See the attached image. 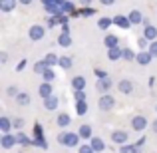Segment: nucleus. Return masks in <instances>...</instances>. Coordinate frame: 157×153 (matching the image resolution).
<instances>
[{
  "label": "nucleus",
  "mask_w": 157,
  "mask_h": 153,
  "mask_svg": "<svg viewBox=\"0 0 157 153\" xmlns=\"http://www.w3.org/2000/svg\"><path fill=\"white\" fill-rule=\"evenodd\" d=\"M58 143H62L64 147H78V143H80V133L62 131V133L58 135Z\"/></svg>",
  "instance_id": "nucleus-1"
},
{
  "label": "nucleus",
  "mask_w": 157,
  "mask_h": 153,
  "mask_svg": "<svg viewBox=\"0 0 157 153\" xmlns=\"http://www.w3.org/2000/svg\"><path fill=\"white\" fill-rule=\"evenodd\" d=\"M32 145H38L40 149H48V141L44 139V131H42V125H40V123L34 125V139H32Z\"/></svg>",
  "instance_id": "nucleus-2"
},
{
  "label": "nucleus",
  "mask_w": 157,
  "mask_h": 153,
  "mask_svg": "<svg viewBox=\"0 0 157 153\" xmlns=\"http://www.w3.org/2000/svg\"><path fill=\"white\" fill-rule=\"evenodd\" d=\"M98 105H100L101 111H109V109H113V107H115V98L111 96V94H101Z\"/></svg>",
  "instance_id": "nucleus-3"
},
{
  "label": "nucleus",
  "mask_w": 157,
  "mask_h": 153,
  "mask_svg": "<svg viewBox=\"0 0 157 153\" xmlns=\"http://www.w3.org/2000/svg\"><path fill=\"white\" fill-rule=\"evenodd\" d=\"M111 141L117 143V145L127 143V141H129V131H125V129H115V131H111Z\"/></svg>",
  "instance_id": "nucleus-4"
},
{
  "label": "nucleus",
  "mask_w": 157,
  "mask_h": 153,
  "mask_svg": "<svg viewBox=\"0 0 157 153\" xmlns=\"http://www.w3.org/2000/svg\"><path fill=\"white\" fill-rule=\"evenodd\" d=\"M44 34H46V28L40 26V24H34V26H30V30H28V36H30L32 42H38V40H42Z\"/></svg>",
  "instance_id": "nucleus-5"
},
{
  "label": "nucleus",
  "mask_w": 157,
  "mask_h": 153,
  "mask_svg": "<svg viewBox=\"0 0 157 153\" xmlns=\"http://www.w3.org/2000/svg\"><path fill=\"white\" fill-rule=\"evenodd\" d=\"M145 127H147L145 115H133V117H131V129L133 131H145Z\"/></svg>",
  "instance_id": "nucleus-6"
},
{
  "label": "nucleus",
  "mask_w": 157,
  "mask_h": 153,
  "mask_svg": "<svg viewBox=\"0 0 157 153\" xmlns=\"http://www.w3.org/2000/svg\"><path fill=\"white\" fill-rule=\"evenodd\" d=\"M113 24L117 28H121V30H129L133 24H131V20H129V16H123V14H117V16H113Z\"/></svg>",
  "instance_id": "nucleus-7"
},
{
  "label": "nucleus",
  "mask_w": 157,
  "mask_h": 153,
  "mask_svg": "<svg viewBox=\"0 0 157 153\" xmlns=\"http://www.w3.org/2000/svg\"><path fill=\"white\" fill-rule=\"evenodd\" d=\"M16 143H18V141H16V135L2 133V139H0V147H2V149H12Z\"/></svg>",
  "instance_id": "nucleus-8"
},
{
  "label": "nucleus",
  "mask_w": 157,
  "mask_h": 153,
  "mask_svg": "<svg viewBox=\"0 0 157 153\" xmlns=\"http://www.w3.org/2000/svg\"><path fill=\"white\" fill-rule=\"evenodd\" d=\"M151 60H153V56H151V52H149V50H141V52H137V58H135V62H137L139 66H147Z\"/></svg>",
  "instance_id": "nucleus-9"
},
{
  "label": "nucleus",
  "mask_w": 157,
  "mask_h": 153,
  "mask_svg": "<svg viewBox=\"0 0 157 153\" xmlns=\"http://www.w3.org/2000/svg\"><path fill=\"white\" fill-rule=\"evenodd\" d=\"M111 84H113V82H111V78L107 76V78H101V80H98L96 86H98V90H100L101 94H107V92L111 90Z\"/></svg>",
  "instance_id": "nucleus-10"
},
{
  "label": "nucleus",
  "mask_w": 157,
  "mask_h": 153,
  "mask_svg": "<svg viewBox=\"0 0 157 153\" xmlns=\"http://www.w3.org/2000/svg\"><path fill=\"white\" fill-rule=\"evenodd\" d=\"M38 94H40V98H42V100L50 98L52 96V82H44V84H40Z\"/></svg>",
  "instance_id": "nucleus-11"
},
{
  "label": "nucleus",
  "mask_w": 157,
  "mask_h": 153,
  "mask_svg": "<svg viewBox=\"0 0 157 153\" xmlns=\"http://www.w3.org/2000/svg\"><path fill=\"white\" fill-rule=\"evenodd\" d=\"M117 90H119L121 94H125V96H127V94L133 92V82H131V80H121V82L117 84Z\"/></svg>",
  "instance_id": "nucleus-12"
},
{
  "label": "nucleus",
  "mask_w": 157,
  "mask_h": 153,
  "mask_svg": "<svg viewBox=\"0 0 157 153\" xmlns=\"http://www.w3.org/2000/svg\"><path fill=\"white\" fill-rule=\"evenodd\" d=\"M107 58H109L111 62H117L119 58H123V50L119 46H115V48H109L107 50Z\"/></svg>",
  "instance_id": "nucleus-13"
},
{
  "label": "nucleus",
  "mask_w": 157,
  "mask_h": 153,
  "mask_svg": "<svg viewBox=\"0 0 157 153\" xmlns=\"http://www.w3.org/2000/svg\"><path fill=\"white\" fill-rule=\"evenodd\" d=\"M143 36H145L149 42H155V40H157V28L151 26V24H147L145 30H143Z\"/></svg>",
  "instance_id": "nucleus-14"
},
{
  "label": "nucleus",
  "mask_w": 157,
  "mask_h": 153,
  "mask_svg": "<svg viewBox=\"0 0 157 153\" xmlns=\"http://www.w3.org/2000/svg\"><path fill=\"white\" fill-rule=\"evenodd\" d=\"M78 133H80V137H82V139H92V137H94V133H92V125H88V123L80 125Z\"/></svg>",
  "instance_id": "nucleus-15"
},
{
  "label": "nucleus",
  "mask_w": 157,
  "mask_h": 153,
  "mask_svg": "<svg viewBox=\"0 0 157 153\" xmlns=\"http://www.w3.org/2000/svg\"><path fill=\"white\" fill-rule=\"evenodd\" d=\"M58 105H60V100H58L56 96H50V98H46V100H44V107H46L48 111H54Z\"/></svg>",
  "instance_id": "nucleus-16"
},
{
  "label": "nucleus",
  "mask_w": 157,
  "mask_h": 153,
  "mask_svg": "<svg viewBox=\"0 0 157 153\" xmlns=\"http://www.w3.org/2000/svg\"><path fill=\"white\" fill-rule=\"evenodd\" d=\"M90 143H92V147L96 149V153H101V151L105 149V143H104V139H101V137H96V135H94V137L90 139Z\"/></svg>",
  "instance_id": "nucleus-17"
},
{
  "label": "nucleus",
  "mask_w": 157,
  "mask_h": 153,
  "mask_svg": "<svg viewBox=\"0 0 157 153\" xmlns=\"http://www.w3.org/2000/svg\"><path fill=\"white\" fill-rule=\"evenodd\" d=\"M129 20H131V24H133V26H137V24H143V14L139 10H131L129 12Z\"/></svg>",
  "instance_id": "nucleus-18"
},
{
  "label": "nucleus",
  "mask_w": 157,
  "mask_h": 153,
  "mask_svg": "<svg viewBox=\"0 0 157 153\" xmlns=\"http://www.w3.org/2000/svg\"><path fill=\"white\" fill-rule=\"evenodd\" d=\"M16 2H18V0H0V10L2 12H12L16 8Z\"/></svg>",
  "instance_id": "nucleus-19"
},
{
  "label": "nucleus",
  "mask_w": 157,
  "mask_h": 153,
  "mask_svg": "<svg viewBox=\"0 0 157 153\" xmlns=\"http://www.w3.org/2000/svg\"><path fill=\"white\" fill-rule=\"evenodd\" d=\"M12 127H14V125H12V121L6 117V115H2V117H0V131H2V133H10Z\"/></svg>",
  "instance_id": "nucleus-20"
},
{
  "label": "nucleus",
  "mask_w": 157,
  "mask_h": 153,
  "mask_svg": "<svg viewBox=\"0 0 157 153\" xmlns=\"http://www.w3.org/2000/svg\"><path fill=\"white\" fill-rule=\"evenodd\" d=\"M56 123H58V127H68L70 123H72V117H70L68 113H60L56 117Z\"/></svg>",
  "instance_id": "nucleus-21"
},
{
  "label": "nucleus",
  "mask_w": 157,
  "mask_h": 153,
  "mask_svg": "<svg viewBox=\"0 0 157 153\" xmlns=\"http://www.w3.org/2000/svg\"><path fill=\"white\" fill-rule=\"evenodd\" d=\"M72 88L76 90V92H78V90H86V78L84 76H76L72 80Z\"/></svg>",
  "instance_id": "nucleus-22"
},
{
  "label": "nucleus",
  "mask_w": 157,
  "mask_h": 153,
  "mask_svg": "<svg viewBox=\"0 0 157 153\" xmlns=\"http://www.w3.org/2000/svg\"><path fill=\"white\" fill-rule=\"evenodd\" d=\"M16 141H18L20 145H32V139L28 137V135L24 133V131H20V129L16 131Z\"/></svg>",
  "instance_id": "nucleus-23"
},
{
  "label": "nucleus",
  "mask_w": 157,
  "mask_h": 153,
  "mask_svg": "<svg viewBox=\"0 0 157 153\" xmlns=\"http://www.w3.org/2000/svg\"><path fill=\"white\" fill-rule=\"evenodd\" d=\"M104 44H105V48L109 50V48H115L119 44V40H117V36H113V34H107L105 38H104Z\"/></svg>",
  "instance_id": "nucleus-24"
},
{
  "label": "nucleus",
  "mask_w": 157,
  "mask_h": 153,
  "mask_svg": "<svg viewBox=\"0 0 157 153\" xmlns=\"http://www.w3.org/2000/svg\"><path fill=\"white\" fill-rule=\"evenodd\" d=\"M58 44H60L62 48H68V46H72V38H70V34H64V32H62V34L58 36Z\"/></svg>",
  "instance_id": "nucleus-25"
},
{
  "label": "nucleus",
  "mask_w": 157,
  "mask_h": 153,
  "mask_svg": "<svg viewBox=\"0 0 157 153\" xmlns=\"http://www.w3.org/2000/svg\"><path fill=\"white\" fill-rule=\"evenodd\" d=\"M16 103H18V105H28V103H30V94L20 92L18 96H16Z\"/></svg>",
  "instance_id": "nucleus-26"
},
{
  "label": "nucleus",
  "mask_w": 157,
  "mask_h": 153,
  "mask_svg": "<svg viewBox=\"0 0 157 153\" xmlns=\"http://www.w3.org/2000/svg\"><path fill=\"white\" fill-rule=\"evenodd\" d=\"M111 24H113V18H107V16H104V18L98 20V28H100V30H107Z\"/></svg>",
  "instance_id": "nucleus-27"
},
{
  "label": "nucleus",
  "mask_w": 157,
  "mask_h": 153,
  "mask_svg": "<svg viewBox=\"0 0 157 153\" xmlns=\"http://www.w3.org/2000/svg\"><path fill=\"white\" fill-rule=\"evenodd\" d=\"M58 66H60L62 70H70V68H72V58H70V56H60Z\"/></svg>",
  "instance_id": "nucleus-28"
},
{
  "label": "nucleus",
  "mask_w": 157,
  "mask_h": 153,
  "mask_svg": "<svg viewBox=\"0 0 157 153\" xmlns=\"http://www.w3.org/2000/svg\"><path fill=\"white\" fill-rule=\"evenodd\" d=\"M48 68H50V66L46 64V60H42V62H36V64H34V72H36V74H40V76H42V74L46 72Z\"/></svg>",
  "instance_id": "nucleus-29"
},
{
  "label": "nucleus",
  "mask_w": 157,
  "mask_h": 153,
  "mask_svg": "<svg viewBox=\"0 0 157 153\" xmlns=\"http://www.w3.org/2000/svg\"><path fill=\"white\" fill-rule=\"evenodd\" d=\"M46 60V64L50 66V68H54V66H58V62H60V58L56 56V54H52V52H48V56L44 58Z\"/></svg>",
  "instance_id": "nucleus-30"
},
{
  "label": "nucleus",
  "mask_w": 157,
  "mask_h": 153,
  "mask_svg": "<svg viewBox=\"0 0 157 153\" xmlns=\"http://www.w3.org/2000/svg\"><path fill=\"white\" fill-rule=\"evenodd\" d=\"M135 58H137V54L131 50V48H123V60L125 62H133Z\"/></svg>",
  "instance_id": "nucleus-31"
},
{
  "label": "nucleus",
  "mask_w": 157,
  "mask_h": 153,
  "mask_svg": "<svg viewBox=\"0 0 157 153\" xmlns=\"http://www.w3.org/2000/svg\"><path fill=\"white\" fill-rule=\"evenodd\" d=\"M76 111H78V115H86V111H88V103H86V101H76Z\"/></svg>",
  "instance_id": "nucleus-32"
},
{
  "label": "nucleus",
  "mask_w": 157,
  "mask_h": 153,
  "mask_svg": "<svg viewBox=\"0 0 157 153\" xmlns=\"http://www.w3.org/2000/svg\"><path fill=\"white\" fill-rule=\"evenodd\" d=\"M78 153H96V149L92 147V143H82L78 147Z\"/></svg>",
  "instance_id": "nucleus-33"
},
{
  "label": "nucleus",
  "mask_w": 157,
  "mask_h": 153,
  "mask_svg": "<svg viewBox=\"0 0 157 153\" xmlns=\"http://www.w3.org/2000/svg\"><path fill=\"white\" fill-rule=\"evenodd\" d=\"M60 10H62V14H70V12H74V10H76V6H74L72 2H68V0H66V2L62 4V8H60Z\"/></svg>",
  "instance_id": "nucleus-34"
},
{
  "label": "nucleus",
  "mask_w": 157,
  "mask_h": 153,
  "mask_svg": "<svg viewBox=\"0 0 157 153\" xmlns=\"http://www.w3.org/2000/svg\"><path fill=\"white\" fill-rule=\"evenodd\" d=\"M137 44H139V48H141V50H149V44H151V42L145 38V36H143V38L137 40Z\"/></svg>",
  "instance_id": "nucleus-35"
},
{
  "label": "nucleus",
  "mask_w": 157,
  "mask_h": 153,
  "mask_svg": "<svg viewBox=\"0 0 157 153\" xmlns=\"http://www.w3.org/2000/svg\"><path fill=\"white\" fill-rule=\"evenodd\" d=\"M42 78H44V82H54V70H52V68H48L46 72L42 74Z\"/></svg>",
  "instance_id": "nucleus-36"
},
{
  "label": "nucleus",
  "mask_w": 157,
  "mask_h": 153,
  "mask_svg": "<svg viewBox=\"0 0 157 153\" xmlns=\"http://www.w3.org/2000/svg\"><path fill=\"white\" fill-rule=\"evenodd\" d=\"M74 98H76V101H86V92L84 90H78V92L74 94Z\"/></svg>",
  "instance_id": "nucleus-37"
},
{
  "label": "nucleus",
  "mask_w": 157,
  "mask_h": 153,
  "mask_svg": "<svg viewBox=\"0 0 157 153\" xmlns=\"http://www.w3.org/2000/svg\"><path fill=\"white\" fill-rule=\"evenodd\" d=\"M78 14H80V16H92L94 14V8H80Z\"/></svg>",
  "instance_id": "nucleus-38"
},
{
  "label": "nucleus",
  "mask_w": 157,
  "mask_h": 153,
  "mask_svg": "<svg viewBox=\"0 0 157 153\" xmlns=\"http://www.w3.org/2000/svg\"><path fill=\"white\" fill-rule=\"evenodd\" d=\"M6 94H8V96H10V98H16V96H18V88H14V86H10V88H8L6 90Z\"/></svg>",
  "instance_id": "nucleus-39"
},
{
  "label": "nucleus",
  "mask_w": 157,
  "mask_h": 153,
  "mask_svg": "<svg viewBox=\"0 0 157 153\" xmlns=\"http://www.w3.org/2000/svg\"><path fill=\"white\" fill-rule=\"evenodd\" d=\"M131 151H133V145H127V143H123L119 147V153H131Z\"/></svg>",
  "instance_id": "nucleus-40"
},
{
  "label": "nucleus",
  "mask_w": 157,
  "mask_h": 153,
  "mask_svg": "<svg viewBox=\"0 0 157 153\" xmlns=\"http://www.w3.org/2000/svg\"><path fill=\"white\" fill-rule=\"evenodd\" d=\"M12 125H14V129H22L24 127V119H14V121H12Z\"/></svg>",
  "instance_id": "nucleus-41"
},
{
  "label": "nucleus",
  "mask_w": 157,
  "mask_h": 153,
  "mask_svg": "<svg viewBox=\"0 0 157 153\" xmlns=\"http://www.w3.org/2000/svg\"><path fill=\"white\" fill-rule=\"evenodd\" d=\"M149 52H151V56H153V58H157V40L149 44Z\"/></svg>",
  "instance_id": "nucleus-42"
},
{
  "label": "nucleus",
  "mask_w": 157,
  "mask_h": 153,
  "mask_svg": "<svg viewBox=\"0 0 157 153\" xmlns=\"http://www.w3.org/2000/svg\"><path fill=\"white\" fill-rule=\"evenodd\" d=\"M94 74H96L98 80H101V78H107V74L104 72V70H94Z\"/></svg>",
  "instance_id": "nucleus-43"
},
{
  "label": "nucleus",
  "mask_w": 157,
  "mask_h": 153,
  "mask_svg": "<svg viewBox=\"0 0 157 153\" xmlns=\"http://www.w3.org/2000/svg\"><path fill=\"white\" fill-rule=\"evenodd\" d=\"M24 68H26V60H20V62H18V66H16V72H22Z\"/></svg>",
  "instance_id": "nucleus-44"
},
{
  "label": "nucleus",
  "mask_w": 157,
  "mask_h": 153,
  "mask_svg": "<svg viewBox=\"0 0 157 153\" xmlns=\"http://www.w3.org/2000/svg\"><path fill=\"white\" fill-rule=\"evenodd\" d=\"M100 4H104V6H113L115 0H100Z\"/></svg>",
  "instance_id": "nucleus-45"
},
{
  "label": "nucleus",
  "mask_w": 157,
  "mask_h": 153,
  "mask_svg": "<svg viewBox=\"0 0 157 153\" xmlns=\"http://www.w3.org/2000/svg\"><path fill=\"white\" fill-rule=\"evenodd\" d=\"M0 60H2V64H6V62H8V54L2 52V54H0Z\"/></svg>",
  "instance_id": "nucleus-46"
},
{
  "label": "nucleus",
  "mask_w": 157,
  "mask_h": 153,
  "mask_svg": "<svg viewBox=\"0 0 157 153\" xmlns=\"http://www.w3.org/2000/svg\"><path fill=\"white\" fill-rule=\"evenodd\" d=\"M62 32H64V34H70V28H68V24H62Z\"/></svg>",
  "instance_id": "nucleus-47"
},
{
  "label": "nucleus",
  "mask_w": 157,
  "mask_h": 153,
  "mask_svg": "<svg viewBox=\"0 0 157 153\" xmlns=\"http://www.w3.org/2000/svg\"><path fill=\"white\" fill-rule=\"evenodd\" d=\"M18 2H20V4H26V6H28V4H32L34 0H18Z\"/></svg>",
  "instance_id": "nucleus-48"
},
{
  "label": "nucleus",
  "mask_w": 157,
  "mask_h": 153,
  "mask_svg": "<svg viewBox=\"0 0 157 153\" xmlns=\"http://www.w3.org/2000/svg\"><path fill=\"white\" fill-rule=\"evenodd\" d=\"M151 129H153V131H155V133H157V119H155V121H153V123H151Z\"/></svg>",
  "instance_id": "nucleus-49"
},
{
  "label": "nucleus",
  "mask_w": 157,
  "mask_h": 153,
  "mask_svg": "<svg viewBox=\"0 0 157 153\" xmlns=\"http://www.w3.org/2000/svg\"><path fill=\"white\" fill-rule=\"evenodd\" d=\"M90 2H92V0H80V4H82V6H88Z\"/></svg>",
  "instance_id": "nucleus-50"
},
{
  "label": "nucleus",
  "mask_w": 157,
  "mask_h": 153,
  "mask_svg": "<svg viewBox=\"0 0 157 153\" xmlns=\"http://www.w3.org/2000/svg\"><path fill=\"white\" fill-rule=\"evenodd\" d=\"M155 109H157V105H155Z\"/></svg>",
  "instance_id": "nucleus-51"
}]
</instances>
